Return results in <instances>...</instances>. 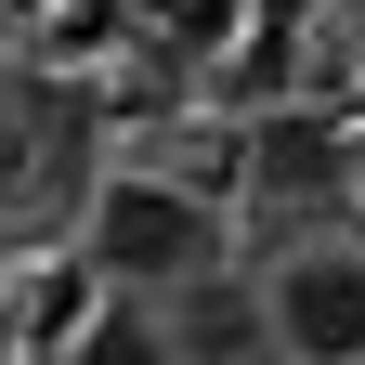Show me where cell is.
Wrapping results in <instances>:
<instances>
[{
    "label": "cell",
    "instance_id": "obj_7",
    "mask_svg": "<svg viewBox=\"0 0 365 365\" xmlns=\"http://www.w3.org/2000/svg\"><path fill=\"white\" fill-rule=\"evenodd\" d=\"M157 26L182 53H222V39H235V0H157Z\"/></svg>",
    "mask_w": 365,
    "mask_h": 365
},
{
    "label": "cell",
    "instance_id": "obj_5",
    "mask_svg": "<svg viewBox=\"0 0 365 365\" xmlns=\"http://www.w3.org/2000/svg\"><path fill=\"white\" fill-rule=\"evenodd\" d=\"M39 130H66V105H53V91H14V78H0V209L39 182Z\"/></svg>",
    "mask_w": 365,
    "mask_h": 365
},
{
    "label": "cell",
    "instance_id": "obj_1",
    "mask_svg": "<svg viewBox=\"0 0 365 365\" xmlns=\"http://www.w3.org/2000/svg\"><path fill=\"white\" fill-rule=\"evenodd\" d=\"M91 261H105L118 287L182 300L196 274H222V209L182 196V182H105V196H91Z\"/></svg>",
    "mask_w": 365,
    "mask_h": 365
},
{
    "label": "cell",
    "instance_id": "obj_2",
    "mask_svg": "<svg viewBox=\"0 0 365 365\" xmlns=\"http://www.w3.org/2000/svg\"><path fill=\"white\" fill-rule=\"evenodd\" d=\"M261 300L287 365H365V248H300Z\"/></svg>",
    "mask_w": 365,
    "mask_h": 365
},
{
    "label": "cell",
    "instance_id": "obj_4",
    "mask_svg": "<svg viewBox=\"0 0 365 365\" xmlns=\"http://www.w3.org/2000/svg\"><path fill=\"white\" fill-rule=\"evenodd\" d=\"M248 170H261V196H300V209H327V196H339V130H327V118H261Z\"/></svg>",
    "mask_w": 365,
    "mask_h": 365
},
{
    "label": "cell",
    "instance_id": "obj_6",
    "mask_svg": "<svg viewBox=\"0 0 365 365\" xmlns=\"http://www.w3.org/2000/svg\"><path fill=\"white\" fill-rule=\"evenodd\" d=\"M78 365H170V339L144 327V313H118V327H91V339H78Z\"/></svg>",
    "mask_w": 365,
    "mask_h": 365
},
{
    "label": "cell",
    "instance_id": "obj_3",
    "mask_svg": "<svg viewBox=\"0 0 365 365\" xmlns=\"http://www.w3.org/2000/svg\"><path fill=\"white\" fill-rule=\"evenodd\" d=\"M157 339H170V365H274V300L248 274H196L157 313Z\"/></svg>",
    "mask_w": 365,
    "mask_h": 365
}]
</instances>
